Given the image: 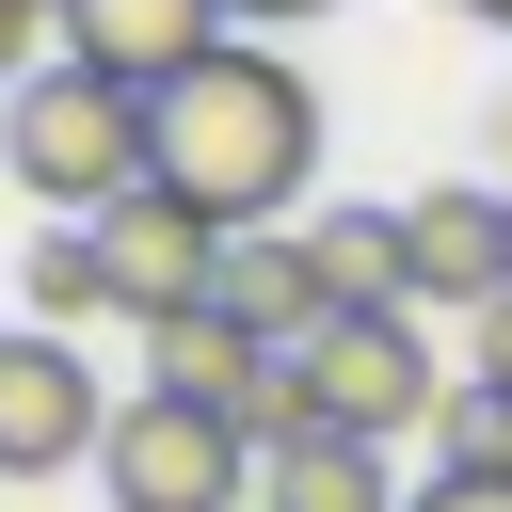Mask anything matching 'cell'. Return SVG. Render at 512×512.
I'll return each instance as SVG.
<instances>
[{
	"mask_svg": "<svg viewBox=\"0 0 512 512\" xmlns=\"http://www.w3.org/2000/svg\"><path fill=\"white\" fill-rule=\"evenodd\" d=\"M144 128H160V192L208 208L224 240H240V224H288L304 176H320V96H304V64L256 48V32H224L192 80H160Z\"/></svg>",
	"mask_w": 512,
	"mask_h": 512,
	"instance_id": "cell-1",
	"label": "cell"
},
{
	"mask_svg": "<svg viewBox=\"0 0 512 512\" xmlns=\"http://www.w3.org/2000/svg\"><path fill=\"white\" fill-rule=\"evenodd\" d=\"M0 160H16V192H32L48 224H112V208L160 176V128H144L128 80H96V64L48 48V64L0 96Z\"/></svg>",
	"mask_w": 512,
	"mask_h": 512,
	"instance_id": "cell-2",
	"label": "cell"
},
{
	"mask_svg": "<svg viewBox=\"0 0 512 512\" xmlns=\"http://www.w3.org/2000/svg\"><path fill=\"white\" fill-rule=\"evenodd\" d=\"M96 496L112 512H256V432L176 400V384H128L112 448H96Z\"/></svg>",
	"mask_w": 512,
	"mask_h": 512,
	"instance_id": "cell-3",
	"label": "cell"
},
{
	"mask_svg": "<svg viewBox=\"0 0 512 512\" xmlns=\"http://www.w3.org/2000/svg\"><path fill=\"white\" fill-rule=\"evenodd\" d=\"M288 368H304V416H320V432H368V448L432 432V400H448V368H432L416 304H368V320H320V336H304Z\"/></svg>",
	"mask_w": 512,
	"mask_h": 512,
	"instance_id": "cell-4",
	"label": "cell"
},
{
	"mask_svg": "<svg viewBox=\"0 0 512 512\" xmlns=\"http://www.w3.org/2000/svg\"><path fill=\"white\" fill-rule=\"evenodd\" d=\"M96 448H112V384H96V352L48 336V320H16V336H0V480H80Z\"/></svg>",
	"mask_w": 512,
	"mask_h": 512,
	"instance_id": "cell-5",
	"label": "cell"
},
{
	"mask_svg": "<svg viewBox=\"0 0 512 512\" xmlns=\"http://www.w3.org/2000/svg\"><path fill=\"white\" fill-rule=\"evenodd\" d=\"M96 256H112V320H128V336H160V320H192V304L224 288V224H208V208H176L160 176L96 224Z\"/></svg>",
	"mask_w": 512,
	"mask_h": 512,
	"instance_id": "cell-6",
	"label": "cell"
},
{
	"mask_svg": "<svg viewBox=\"0 0 512 512\" xmlns=\"http://www.w3.org/2000/svg\"><path fill=\"white\" fill-rule=\"evenodd\" d=\"M224 32H240L224 0H64V64H96V80H128V96L192 80Z\"/></svg>",
	"mask_w": 512,
	"mask_h": 512,
	"instance_id": "cell-7",
	"label": "cell"
},
{
	"mask_svg": "<svg viewBox=\"0 0 512 512\" xmlns=\"http://www.w3.org/2000/svg\"><path fill=\"white\" fill-rule=\"evenodd\" d=\"M400 256H416V304H464V320H480V304L512 288V192H464V176L416 192V208H400Z\"/></svg>",
	"mask_w": 512,
	"mask_h": 512,
	"instance_id": "cell-8",
	"label": "cell"
},
{
	"mask_svg": "<svg viewBox=\"0 0 512 512\" xmlns=\"http://www.w3.org/2000/svg\"><path fill=\"white\" fill-rule=\"evenodd\" d=\"M208 304H224L240 336H272V352H304V336L336 320V304H320V272H304V224H240V240H224V288H208Z\"/></svg>",
	"mask_w": 512,
	"mask_h": 512,
	"instance_id": "cell-9",
	"label": "cell"
},
{
	"mask_svg": "<svg viewBox=\"0 0 512 512\" xmlns=\"http://www.w3.org/2000/svg\"><path fill=\"white\" fill-rule=\"evenodd\" d=\"M256 512H416V496L384 480L368 432H288V448H256Z\"/></svg>",
	"mask_w": 512,
	"mask_h": 512,
	"instance_id": "cell-10",
	"label": "cell"
},
{
	"mask_svg": "<svg viewBox=\"0 0 512 512\" xmlns=\"http://www.w3.org/2000/svg\"><path fill=\"white\" fill-rule=\"evenodd\" d=\"M304 272H320V304H336V320H368V304H416L400 208H320V224H304Z\"/></svg>",
	"mask_w": 512,
	"mask_h": 512,
	"instance_id": "cell-11",
	"label": "cell"
},
{
	"mask_svg": "<svg viewBox=\"0 0 512 512\" xmlns=\"http://www.w3.org/2000/svg\"><path fill=\"white\" fill-rule=\"evenodd\" d=\"M16 272H32V320H48V336L112 320V256H96V224H48V240H32Z\"/></svg>",
	"mask_w": 512,
	"mask_h": 512,
	"instance_id": "cell-12",
	"label": "cell"
},
{
	"mask_svg": "<svg viewBox=\"0 0 512 512\" xmlns=\"http://www.w3.org/2000/svg\"><path fill=\"white\" fill-rule=\"evenodd\" d=\"M432 464H512V400L496 384H448L432 400Z\"/></svg>",
	"mask_w": 512,
	"mask_h": 512,
	"instance_id": "cell-13",
	"label": "cell"
},
{
	"mask_svg": "<svg viewBox=\"0 0 512 512\" xmlns=\"http://www.w3.org/2000/svg\"><path fill=\"white\" fill-rule=\"evenodd\" d=\"M48 48H64V16H48V0H0V96H16Z\"/></svg>",
	"mask_w": 512,
	"mask_h": 512,
	"instance_id": "cell-14",
	"label": "cell"
},
{
	"mask_svg": "<svg viewBox=\"0 0 512 512\" xmlns=\"http://www.w3.org/2000/svg\"><path fill=\"white\" fill-rule=\"evenodd\" d=\"M416 512H512V464H432Z\"/></svg>",
	"mask_w": 512,
	"mask_h": 512,
	"instance_id": "cell-15",
	"label": "cell"
},
{
	"mask_svg": "<svg viewBox=\"0 0 512 512\" xmlns=\"http://www.w3.org/2000/svg\"><path fill=\"white\" fill-rule=\"evenodd\" d=\"M464 384H496V400H512V288H496V304L464 320Z\"/></svg>",
	"mask_w": 512,
	"mask_h": 512,
	"instance_id": "cell-16",
	"label": "cell"
},
{
	"mask_svg": "<svg viewBox=\"0 0 512 512\" xmlns=\"http://www.w3.org/2000/svg\"><path fill=\"white\" fill-rule=\"evenodd\" d=\"M224 16H256V32H272V16H320V0H224Z\"/></svg>",
	"mask_w": 512,
	"mask_h": 512,
	"instance_id": "cell-17",
	"label": "cell"
},
{
	"mask_svg": "<svg viewBox=\"0 0 512 512\" xmlns=\"http://www.w3.org/2000/svg\"><path fill=\"white\" fill-rule=\"evenodd\" d=\"M464 16H480V32H512V0H464Z\"/></svg>",
	"mask_w": 512,
	"mask_h": 512,
	"instance_id": "cell-18",
	"label": "cell"
},
{
	"mask_svg": "<svg viewBox=\"0 0 512 512\" xmlns=\"http://www.w3.org/2000/svg\"><path fill=\"white\" fill-rule=\"evenodd\" d=\"M496 144H512V96H496Z\"/></svg>",
	"mask_w": 512,
	"mask_h": 512,
	"instance_id": "cell-19",
	"label": "cell"
},
{
	"mask_svg": "<svg viewBox=\"0 0 512 512\" xmlns=\"http://www.w3.org/2000/svg\"><path fill=\"white\" fill-rule=\"evenodd\" d=\"M48 16H64V0H48Z\"/></svg>",
	"mask_w": 512,
	"mask_h": 512,
	"instance_id": "cell-20",
	"label": "cell"
}]
</instances>
